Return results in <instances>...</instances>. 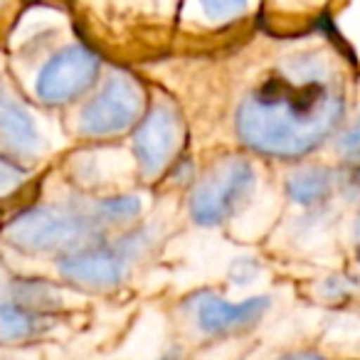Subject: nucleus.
Returning <instances> with one entry per match:
<instances>
[{"label": "nucleus", "mask_w": 360, "mask_h": 360, "mask_svg": "<svg viewBox=\"0 0 360 360\" xmlns=\"http://www.w3.org/2000/svg\"><path fill=\"white\" fill-rule=\"evenodd\" d=\"M343 119V94L316 55L289 60L237 111L240 139L274 158H301L319 148Z\"/></svg>", "instance_id": "f257e3e1"}, {"label": "nucleus", "mask_w": 360, "mask_h": 360, "mask_svg": "<svg viewBox=\"0 0 360 360\" xmlns=\"http://www.w3.org/2000/svg\"><path fill=\"white\" fill-rule=\"evenodd\" d=\"M101 225L94 212L77 205H32L13 215L0 235L25 255H65L99 240Z\"/></svg>", "instance_id": "f03ea898"}, {"label": "nucleus", "mask_w": 360, "mask_h": 360, "mask_svg": "<svg viewBox=\"0 0 360 360\" xmlns=\"http://www.w3.org/2000/svg\"><path fill=\"white\" fill-rule=\"evenodd\" d=\"M101 62L84 45H65L52 52L32 79V96L42 106H65L84 96L99 77Z\"/></svg>", "instance_id": "7ed1b4c3"}, {"label": "nucleus", "mask_w": 360, "mask_h": 360, "mask_svg": "<svg viewBox=\"0 0 360 360\" xmlns=\"http://www.w3.org/2000/svg\"><path fill=\"white\" fill-rule=\"evenodd\" d=\"M141 114H143L141 89L129 77L114 75L82 106L77 124H79L82 136L104 139V136H116L131 129Z\"/></svg>", "instance_id": "20e7f679"}, {"label": "nucleus", "mask_w": 360, "mask_h": 360, "mask_svg": "<svg viewBox=\"0 0 360 360\" xmlns=\"http://www.w3.org/2000/svg\"><path fill=\"white\" fill-rule=\"evenodd\" d=\"M255 188V170L247 160L232 158L215 165L198 183L191 198V215L198 225H220Z\"/></svg>", "instance_id": "39448f33"}, {"label": "nucleus", "mask_w": 360, "mask_h": 360, "mask_svg": "<svg viewBox=\"0 0 360 360\" xmlns=\"http://www.w3.org/2000/svg\"><path fill=\"white\" fill-rule=\"evenodd\" d=\"M45 150L47 141L37 114L20 99L15 86L0 77V153L30 168Z\"/></svg>", "instance_id": "423d86ee"}, {"label": "nucleus", "mask_w": 360, "mask_h": 360, "mask_svg": "<svg viewBox=\"0 0 360 360\" xmlns=\"http://www.w3.org/2000/svg\"><path fill=\"white\" fill-rule=\"evenodd\" d=\"M129 259L131 255L121 245L106 247L96 240L60 255L57 271L62 279H67L75 286L104 291L114 289L124 281L126 271H129Z\"/></svg>", "instance_id": "0eeeda50"}, {"label": "nucleus", "mask_w": 360, "mask_h": 360, "mask_svg": "<svg viewBox=\"0 0 360 360\" xmlns=\"http://www.w3.org/2000/svg\"><path fill=\"white\" fill-rule=\"evenodd\" d=\"M183 134L180 116L170 106H153L139 124L134 136V150L143 175H155L170 163L178 150V141Z\"/></svg>", "instance_id": "6e6552de"}, {"label": "nucleus", "mask_w": 360, "mask_h": 360, "mask_svg": "<svg viewBox=\"0 0 360 360\" xmlns=\"http://www.w3.org/2000/svg\"><path fill=\"white\" fill-rule=\"evenodd\" d=\"M266 309H269L266 296H255V299L240 301V304H230L215 294H200L198 301H193L195 323L207 335H230L250 328L266 314Z\"/></svg>", "instance_id": "1a4fd4ad"}, {"label": "nucleus", "mask_w": 360, "mask_h": 360, "mask_svg": "<svg viewBox=\"0 0 360 360\" xmlns=\"http://www.w3.org/2000/svg\"><path fill=\"white\" fill-rule=\"evenodd\" d=\"M57 316L50 311H37L20 306L15 301L0 299V345L32 343L47 335Z\"/></svg>", "instance_id": "9d476101"}, {"label": "nucleus", "mask_w": 360, "mask_h": 360, "mask_svg": "<svg viewBox=\"0 0 360 360\" xmlns=\"http://www.w3.org/2000/svg\"><path fill=\"white\" fill-rule=\"evenodd\" d=\"M335 186L333 170L328 168H304L296 175L289 178V191L291 200L299 202V205H316V202H323L330 195Z\"/></svg>", "instance_id": "9b49d317"}, {"label": "nucleus", "mask_w": 360, "mask_h": 360, "mask_svg": "<svg viewBox=\"0 0 360 360\" xmlns=\"http://www.w3.org/2000/svg\"><path fill=\"white\" fill-rule=\"evenodd\" d=\"M94 217L99 220L101 227L106 225H126L141 212V200L134 195H121V198H109V200L96 202Z\"/></svg>", "instance_id": "f8f14e48"}, {"label": "nucleus", "mask_w": 360, "mask_h": 360, "mask_svg": "<svg viewBox=\"0 0 360 360\" xmlns=\"http://www.w3.org/2000/svg\"><path fill=\"white\" fill-rule=\"evenodd\" d=\"M27 178H30V168L27 165L0 153V202L15 198L25 188Z\"/></svg>", "instance_id": "ddd939ff"}, {"label": "nucleus", "mask_w": 360, "mask_h": 360, "mask_svg": "<svg viewBox=\"0 0 360 360\" xmlns=\"http://www.w3.org/2000/svg\"><path fill=\"white\" fill-rule=\"evenodd\" d=\"M200 6L210 20H227L245 13L250 0H200Z\"/></svg>", "instance_id": "4468645a"}, {"label": "nucleus", "mask_w": 360, "mask_h": 360, "mask_svg": "<svg viewBox=\"0 0 360 360\" xmlns=\"http://www.w3.org/2000/svg\"><path fill=\"white\" fill-rule=\"evenodd\" d=\"M340 150H343L348 158H360V116H358V121H355L353 129L343 136Z\"/></svg>", "instance_id": "2eb2a0df"}, {"label": "nucleus", "mask_w": 360, "mask_h": 360, "mask_svg": "<svg viewBox=\"0 0 360 360\" xmlns=\"http://www.w3.org/2000/svg\"><path fill=\"white\" fill-rule=\"evenodd\" d=\"M355 188H358V193H360V173H358V178H355Z\"/></svg>", "instance_id": "dca6fc26"}, {"label": "nucleus", "mask_w": 360, "mask_h": 360, "mask_svg": "<svg viewBox=\"0 0 360 360\" xmlns=\"http://www.w3.org/2000/svg\"><path fill=\"white\" fill-rule=\"evenodd\" d=\"M0 70H3V52H0Z\"/></svg>", "instance_id": "f3484780"}, {"label": "nucleus", "mask_w": 360, "mask_h": 360, "mask_svg": "<svg viewBox=\"0 0 360 360\" xmlns=\"http://www.w3.org/2000/svg\"><path fill=\"white\" fill-rule=\"evenodd\" d=\"M358 240H360V225H358Z\"/></svg>", "instance_id": "a211bd4d"}, {"label": "nucleus", "mask_w": 360, "mask_h": 360, "mask_svg": "<svg viewBox=\"0 0 360 360\" xmlns=\"http://www.w3.org/2000/svg\"><path fill=\"white\" fill-rule=\"evenodd\" d=\"M358 259H360V255H358Z\"/></svg>", "instance_id": "6ab92c4d"}]
</instances>
